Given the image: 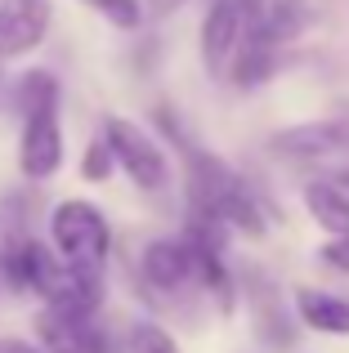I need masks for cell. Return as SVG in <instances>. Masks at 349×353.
Instances as JSON below:
<instances>
[{
  "mask_svg": "<svg viewBox=\"0 0 349 353\" xmlns=\"http://www.w3.org/2000/svg\"><path fill=\"white\" fill-rule=\"evenodd\" d=\"M27 237H32V228H27V197L9 192V197H0V259H9Z\"/></svg>",
  "mask_w": 349,
  "mask_h": 353,
  "instance_id": "cell-12",
  "label": "cell"
},
{
  "mask_svg": "<svg viewBox=\"0 0 349 353\" xmlns=\"http://www.w3.org/2000/svg\"><path fill=\"white\" fill-rule=\"evenodd\" d=\"M36 340L41 353H112V340L90 313L41 309L36 313Z\"/></svg>",
  "mask_w": 349,
  "mask_h": 353,
  "instance_id": "cell-3",
  "label": "cell"
},
{
  "mask_svg": "<svg viewBox=\"0 0 349 353\" xmlns=\"http://www.w3.org/2000/svg\"><path fill=\"white\" fill-rule=\"evenodd\" d=\"M50 0H0V63L32 54L50 32Z\"/></svg>",
  "mask_w": 349,
  "mask_h": 353,
  "instance_id": "cell-4",
  "label": "cell"
},
{
  "mask_svg": "<svg viewBox=\"0 0 349 353\" xmlns=\"http://www.w3.org/2000/svg\"><path fill=\"white\" fill-rule=\"evenodd\" d=\"M300 318H305L309 331H323V336H349V300L327 291H300L296 300Z\"/></svg>",
  "mask_w": 349,
  "mask_h": 353,
  "instance_id": "cell-10",
  "label": "cell"
},
{
  "mask_svg": "<svg viewBox=\"0 0 349 353\" xmlns=\"http://www.w3.org/2000/svg\"><path fill=\"white\" fill-rule=\"evenodd\" d=\"M112 170H117V161H112V152H108V143L94 139V143L86 148V157H81V174H86L90 183H103V179H112Z\"/></svg>",
  "mask_w": 349,
  "mask_h": 353,
  "instance_id": "cell-14",
  "label": "cell"
},
{
  "mask_svg": "<svg viewBox=\"0 0 349 353\" xmlns=\"http://www.w3.org/2000/svg\"><path fill=\"white\" fill-rule=\"evenodd\" d=\"M103 143H108V152H112V161L121 165V170L130 174V179L139 183L143 192H161V188L170 183L166 152H161V148L152 143V139L143 134L134 121H126V117H108V125H103Z\"/></svg>",
  "mask_w": 349,
  "mask_h": 353,
  "instance_id": "cell-2",
  "label": "cell"
},
{
  "mask_svg": "<svg viewBox=\"0 0 349 353\" xmlns=\"http://www.w3.org/2000/svg\"><path fill=\"white\" fill-rule=\"evenodd\" d=\"M90 5H94V0H90Z\"/></svg>",
  "mask_w": 349,
  "mask_h": 353,
  "instance_id": "cell-21",
  "label": "cell"
},
{
  "mask_svg": "<svg viewBox=\"0 0 349 353\" xmlns=\"http://www.w3.org/2000/svg\"><path fill=\"white\" fill-rule=\"evenodd\" d=\"M323 264H332V268H341V273H349V233L345 237H332L323 246Z\"/></svg>",
  "mask_w": 349,
  "mask_h": 353,
  "instance_id": "cell-16",
  "label": "cell"
},
{
  "mask_svg": "<svg viewBox=\"0 0 349 353\" xmlns=\"http://www.w3.org/2000/svg\"><path fill=\"white\" fill-rule=\"evenodd\" d=\"M9 103H14L18 117H36V112H59V77L45 68H32L23 72V77L14 81V90H9Z\"/></svg>",
  "mask_w": 349,
  "mask_h": 353,
  "instance_id": "cell-9",
  "label": "cell"
},
{
  "mask_svg": "<svg viewBox=\"0 0 349 353\" xmlns=\"http://www.w3.org/2000/svg\"><path fill=\"white\" fill-rule=\"evenodd\" d=\"M0 90H5V72H0Z\"/></svg>",
  "mask_w": 349,
  "mask_h": 353,
  "instance_id": "cell-20",
  "label": "cell"
},
{
  "mask_svg": "<svg viewBox=\"0 0 349 353\" xmlns=\"http://www.w3.org/2000/svg\"><path fill=\"white\" fill-rule=\"evenodd\" d=\"M237 45H242V9L237 0H215L201 23V59H206L210 77H224L233 68Z\"/></svg>",
  "mask_w": 349,
  "mask_h": 353,
  "instance_id": "cell-7",
  "label": "cell"
},
{
  "mask_svg": "<svg viewBox=\"0 0 349 353\" xmlns=\"http://www.w3.org/2000/svg\"><path fill=\"white\" fill-rule=\"evenodd\" d=\"M174 5H179V0H152V9H157V14H170Z\"/></svg>",
  "mask_w": 349,
  "mask_h": 353,
  "instance_id": "cell-18",
  "label": "cell"
},
{
  "mask_svg": "<svg viewBox=\"0 0 349 353\" xmlns=\"http://www.w3.org/2000/svg\"><path fill=\"white\" fill-rule=\"evenodd\" d=\"M269 148L287 161H323V157L349 152V125L345 121H309V125L278 130L269 139Z\"/></svg>",
  "mask_w": 349,
  "mask_h": 353,
  "instance_id": "cell-5",
  "label": "cell"
},
{
  "mask_svg": "<svg viewBox=\"0 0 349 353\" xmlns=\"http://www.w3.org/2000/svg\"><path fill=\"white\" fill-rule=\"evenodd\" d=\"M305 206L332 237L349 233V197L336 188V183H309L305 188Z\"/></svg>",
  "mask_w": 349,
  "mask_h": 353,
  "instance_id": "cell-11",
  "label": "cell"
},
{
  "mask_svg": "<svg viewBox=\"0 0 349 353\" xmlns=\"http://www.w3.org/2000/svg\"><path fill=\"white\" fill-rule=\"evenodd\" d=\"M0 353H41V349L27 345V340H9V336H0Z\"/></svg>",
  "mask_w": 349,
  "mask_h": 353,
  "instance_id": "cell-17",
  "label": "cell"
},
{
  "mask_svg": "<svg viewBox=\"0 0 349 353\" xmlns=\"http://www.w3.org/2000/svg\"><path fill=\"white\" fill-rule=\"evenodd\" d=\"M143 282L152 286V291H183V286L192 282V259H188V246L183 241H166V237H157V241H148L143 246Z\"/></svg>",
  "mask_w": 349,
  "mask_h": 353,
  "instance_id": "cell-8",
  "label": "cell"
},
{
  "mask_svg": "<svg viewBox=\"0 0 349 353\" xmlns=\"http://www.w3.org/2000/svg\"><path fill=\"white\" fill-rule=\"evenodd\" d=\"M50 237H54V255L63 264L86 268V273H103L108 246H112V228H108L99 206H90L81 197L59 201L54 215H50Z\"/></svg>",
  "mask_w": 349,
  "mask_h": 353,
  "instance_id": "cell-1",
  "label": "cell"
},
{
  "mask_svg": "<svg viewBox=\"0 0 349 353\" xmlns=\"http://www.w3.org/2000/svg\"><path fill=\"white\" fill-rule=\"evenodd\" d=\"M18 165L27 179H50L63 165V130L59 112H36L23 121V139H18Z\"/></svg>",
  "mask_w": 349,
  "mask_h": 353,
  "instance_id": "cell-6",
  "label": "cell"
},
{
  "mask_svg": "<svg viewBox=\"0 0 349 353\" xmlns=\"http://www.w3.org/2000/svg\"><path fill=\"white\" fill-rule=\"evenodd\" d=\"M130 349L134 353H179V345L170 340V331L152 327V322H139V327L130 331Z\"/></svg>",
  "mask_w": 349,
  "mask_h": 353,
  "instance_id": "cell-13",
  "label": "cell"
},
{
  "mask_svg": "<svg viewBox=\"0 0 349 353\" xmlns=\"http://www.w3.org/2000/svg\"><path fill=\"white\" fill-rule=\"evenodd\" d=\"M94 9L117 27H139V18H143L139 0H94Z\"/></svg>",
  "mask_w": 349,
  "mask_h": 353,
  "instance_id": "cell-15",
  "label": "cell"
},
{
  "mask_svg": "<svg viewBox=\"0 0 349 353\" xmlns=\"http://www.w3.org/2000/svg\"><path fill=\"white\" fill-rule=\"evenodd\" d=\"M336 183H341V188H349V170H341V179H336Z\"/></svg>",
  "mask_w": 349,
  "mask_h": 353,
  "instance_id": "cell-19",
  "label": "cell"
}]
</instances>
